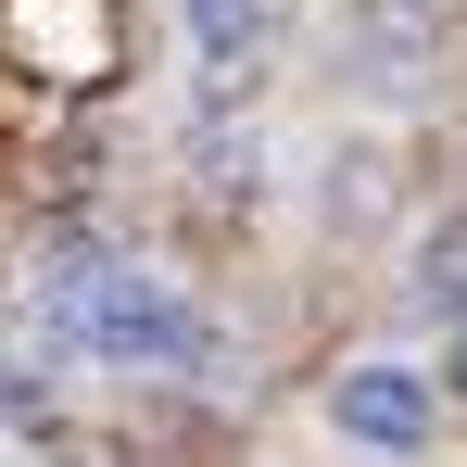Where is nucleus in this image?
<instances>
[{
  "label": "nucleus",
  "instance_id": "f257e3e1",
  "mask_svg": "<svg viewBox=\"0 0 467 467\" xmlns=\"http://www.w3.org/2000/svg\"><path fill=\"white\" fill-rule=\"evenodd\" d=\"M64 328L101 367H202V341H215L190 291H164L152 265H64Z\"/></svg>",
  "mask_w": 467,
  "mask_h": 467
},
{
  "label": "nucleus",
  "instance_id": "423d86ee",
  "mask_svg": "<svg viewBox=\"0 0 467 467\" xmlns=\"http://www.w3.org/2000/svg\"><path fill=\"white\" fill-rule=\"evenodd\" d=\"M417 304H455V316H467V228H442V240H430V265H417Z\"/></svg>",
  "mask_w": 467,
  "mask_h": 467
},
{
  "label": "nucleus",
  "instance_id": "20e7f679",
  "mask_svg": "<svg viewBox=\"0 0 467 467\" xmlns=\"http://www.w3.org/2000/svg\"><path fill=\"white\" fill-rule=\"evenodd\" d=\"M190 38H202L215 77H240V64L265 51V0H190Z\"/></svg>",
  "mask_w": 467,
  "mask_h": 467
},
{
  "label": "nucleus",
  "instance_id": "39448f33",
  "mask_svg": "<svg viewBox=\"0 0 467 467\" xmlns=\"http://www.w3.org/2000/svg\"><path fill=\"white\" fill-rule=\"evenodd\" d=\"M354 51H367V77H379V88H404V77H417V51H430V13H417V0H391V13L354 26Z\"/></svg>",
  "mask_w": 467,
  "mask_h": 467
},
{
  "label": "nucleus",
  "instance_id": "6e6552de",
  "mask_svg": "<svg viewBox=\"0 0 467 467\" xmlns=\"http://www.w3.org/2000/svg\"><path fill=\"white\" fill-rule=\"evenodd\" d=\"M38 467H77V455H38Z\"/></svg>",
  "mask_w": 467,
  "mask_h": 467
},
{
  "label": "nucleus",
  "instance_id": "0eeeda50",
  "mask_svg": "<svg viewBox=\"0 0 467 467\" xmlns=\"http://www.w3.org/2000/svg\"><path fill=\"white\" fill-rule=\"evenodd\" d=\"M455 391H467V328H455Z\"/></svg>",
  "mask_w": 467,
  "mask_h": 467
},
{
  "label": "nucleus",
  "instance_id": "7ed1b4c3",
  "mask_svg": "<svg viewBox=\"0 0 467 467\" xmlns=\"http://www.w3.org/2000/svg\"><path fill=\"white\" fill-rule=\"evenodd\" d=\"M13 38L51 77H101L114 64V0H13Z\"/></svg>",
  "mask_w": 467,
  "mask_h": 467
},
{
  "label": "nucleus",
  "instance_id": "f03ea898",
  "mask_svg": "<svg viewBox=\"0 0 467 467\" xmlns=\"http://www.w3.org/2000/svg\"><path fill=\"white\" fill-rule=\"evenodd\" d=\"M430 367H391V354H367V367H341L328 379V430L341 442H367V455H417L430 442Z\"/></svg>",
  "mask_w": 467,
  "mask_h": 467
}]
</instances>
